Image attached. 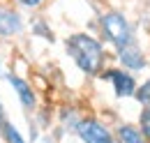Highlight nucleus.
<instances>
[{"instance_id":"f257e3e1","label":"nucleus","mask_w":150,"mask_h":143,"mask_svg":"<svg viewBox=\"0 0 150 143\" xmlns=\"http://www.w3.org/2000/svg\"><path fill=\"white\" fill-rule=\"evenodd\" d=\"M67 53L74 58L79 69L86 74H97L104 65V49L95 37L86 33H76L67 39Z\"/></svg>"},{"instance_id":"f03ea898","label":"nucleus","mask_w":150,"mask_h":143,"mask_svg":"<svg viewBox=\"0 0 150 143\" xmlns=\"http://www.w3.org/2000/svg\"><path fill=\"white\" fill-rule=\"evenodd\" d=\"M99 25H102L104 37L111 42L115 49H122V46H129L132 44V28L127 23V18L122 16L120 12H106V14H102Z\"/></svg>"},{"instance_id":"7ed1b4c3","label":"nucleus","mask_w":150,"mask_h":143,"mask_svg":"<svg viewBox=\"0 0 150 143\" xmlns=\"http://www.w3.org/2000/svg\"><path fill=\"white\" fill-rule=\"evenodd\" d=\"M76 134L83 143H113V136L99 120L86 118L76 122Z\"/></svg>"},{"instance_id":"20e7f679","label":"nucleus","mask_w":150,"mask_h":143,"mask_svg":"<svg viewBox=\"0 0 150 143\" xmlns=\"http://www.w3.org/2000/svg\"><path fill=\"white\" fill-rule=\"evenodd\" d=\"M104 79H109L113 83V90L118 97H132L136 92V83H134L132 74H127L125 69H109L104 74Z\"/></svg>"},{"instance_id":"39448f33","label":"nucleus","mask_w":150,"mask_h":143,"mask_svg":"<svg viewBox=\"0 0 150 143\" xmlns=\"http://www.w3.org/2000/svg\"><path fill=\"white\" fill-rule=\"evenodd\" d=\"M7 81H9V86L14 88V92H16L19 102L23 104V108H25V111H33L35 104H37V97H35V90L30 88V83H28L25 79H21V76H14V74H7Z\"/></svg>"},{"instance_id":"423d86ee","label":"nucleus","mask_w":150,"mask_h":143,"mask_svg":"<svg viewBox=\"0 0 150 143\" xmlns=\"http://www.w3.org/2000/svg\"><path fill=\"white\" fill-rule=\"evenodd\" d=\"M23 30V18L7 7H0V37H12Z\"/></svg>"},{"instance_id":"0eeeda50","label":"nucleus","mask_w":150,"mask_h":143,"mask_svg":"<svg viewBox=\"0 0 150 143\" xmlns=\"http://www.w3.org/2000/svg\"><path fill=\"white\" fill-rule=\"evenodd\" d=\"M118 58H120V62H122L127 69L139 72V69H143V67H146V58H143V53H141L134 44L118 49Z\"/></svg>"},{"instance_id":"6e6552de","label":"nucleus","mask_w":150,"mask_h":143,"mask_svg":"<svg viewBox=\"0 0 150 143\" xmlns=\"http://www.w3.org/2000/svg\"><path fill=\"white\" fill-rule=\"evenodd\" d=\"M118 141L120 143H146L143 134L132 125H120L118 127Z\"/></svg>"},{"instance_id":"1a4fd4ad","label":"nucleus","mask_w":150,"mask_h":143,"mask_svg":"<svg viewBox=\"0 0 150 143\" xmlns=\"http://www.w3.org/2000/svg\"><path fill=\"white\" fill-rule=\"evenodd\" d=\"M0 134L5 136V141H7V143H28L25 139H23V134H21V132L12 125L9 120L5 122V127H2V132H0Z\"/></svg>"},{"instance_id":"9d476101","label":"nucleus","mask_w":150,"mask_h":143,"mask_svg":"<svg viewBox=\"0 0 150 143\" xmlns=\"http://www.w3.org/2000/svg\"><path fill=\"white\" fill-rule=\"evenodd\" d=\"M141 134L150 139V104H146L143 113H141Z\"/></svg>"},{"instance_id":"9b49d317","label":"nucleus","mask_w":150,"mask_h":143,"mask_svg":"<svg viewBox=\"0 0 150 143\" xmlns=\"http://www.w3.org/2000/svg\"><path fill=\"white\" fill-rule=\"evenodd\" d=\"M136 99L141 102V104H150V81H146L141 88H136Z\"/></svg>"},{"instance_id":"f8f14e48","label":"nucleus","mask_w":150,"mask_h":143,"mask_svg":"<svg viewBox=\"0 0 150 143\" xmlns=\"http://www.w3.org/2000/svg\"><path fill=\"white\" fill-rule=\"evenodd\" d=\"M35 30H37V35H42V37H49V39H53V35H51V30H49V25H46V28H44V25H42V23H35Z\"/></svg>"},{"instance_id":"ddd939ff","label":"nucleus","mask_w":150,"mask_h":143,"mask_svg":"<svg viewBox=\"0 0 150 143\" xmlns=\"http://www.w3.org/2000/svg\"><path fill=\"white\" fill-rule=\"evenodd\" d=\"M19 5H23V7H37V5H42L44 0H16Z\"/></svg>"},{"instance_id":"4468645a","label":"nucleus","mask_w":150,"mask_h":143,"mask_svg":"<svg viewBox=\"0 0 150 143\" xmlns=\"http://www.w3.org/2000/svg\"><path fill=\"white\" fill-rule=\"evenodd\" d=\"M5 122H7V118H5V108H2V104H0V132H2Z\"/></svg>"}]
</instances>
